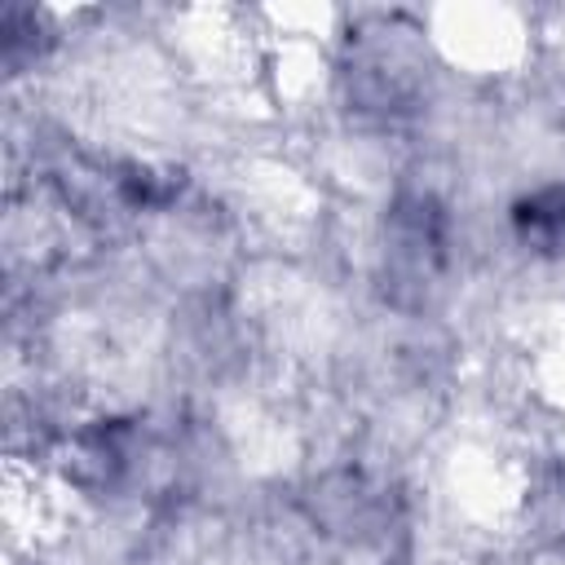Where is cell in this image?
<instances>
[{
  "label": "cell",
  "mask_w": 565,
  "mask_h": 565,
  "mask_svg": "<svg viewBox=\"0 0 565 565\" xmlns=\"http://www.w3.org/2000/svg\"><path fill=\"white\" fill-rule=\"evenodd\" d=\"M446 207L428 190H406L388 203L384 216V274L397 296H419L428 282H437L446 265Z\"/></svg>",
  "instance_id": "1"
},
{
  "label": "cell",
  "mask_w": 565,
  "mask_h": 565,
  "mask_svg": "<svg viewBox=\"0 0 565 565\" xmlns=\"http://www.w3.org/2000/svg\"><path fill=\"white\" fill-rule=\"evenodd\" d=\"M512 238L539 260H565V181L521 194L508 212Z\"/></svg>",
  "instance_id": "2"
}]
</instances>
